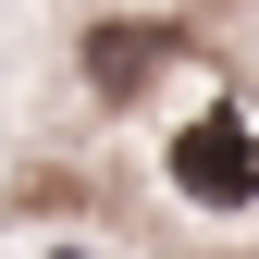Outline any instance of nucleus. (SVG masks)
Instances as JSON below:
<instances>
[{
  "mask_svg": "<svg viewBox=\"0 0 259 259\" xmlns=\"http://www.w3.org/2000/svg\"><path fill=\"white\" fill-rule=\"evenodd\" d=\"M173 185H185L198 210H247V198H259V136H247L235 111H198V123L173 136Z\"/></svg>",
  "mask_w": 259,
  "mask_h": 259,
  "instance_id": "nucleus-1",
  "label": "nucleus"
},
{
  "mask_svg": "<svg viewBox=\"0 0 259 259\" xmlns=\"http://www.w3.org/2000/svg\"><path fill=\"white\" fill-rule=\"evenodd\" d=\"M148 62H160L148 25H99V37H87V87H99V99H123V87H148Z\"/></svg>",
  "mask_w": 259,
  "mask_h": 259,
  "instance_id": "nucleus-2",
  "label": "nucleus"
},
{
  "mask_svg": "<svg viewBox=\"0 0 259 259\" xmlns=\"http://www.w3.org/2000/svg\"><path fill=\"white\" fill-rule=\"evenodd\" d=\"M50 259H87V247H50Z\"/></svg>",
  "mask_w": 259,
  "mask_h": 259,
  "instance_id": "nucleus-3",
  "label": "nucleus"
}]
</instances>
